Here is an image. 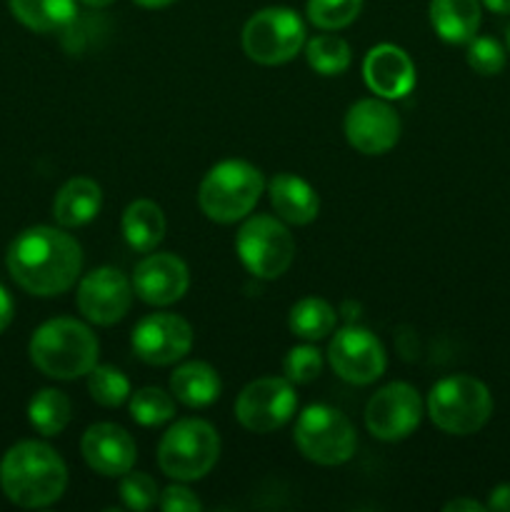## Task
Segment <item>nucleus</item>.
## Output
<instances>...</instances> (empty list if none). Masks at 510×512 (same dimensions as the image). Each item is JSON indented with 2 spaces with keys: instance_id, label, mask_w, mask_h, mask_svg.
Masks as SVG:
<instances>
[{
  "instance_id": "1",
  "label": "nucleus",
  "mask_w": 510,
  "mask_h": 512,
  "mask_svg": "<svg viewBox=\"0 0 510 512\" xmlns=\"http://www.w3.org/2000/svg\"><path fill=\"white\" fill-rule=\"evenodd\" d=\"M8 273L25 293L55 298L75 285L83 270V248L63 228L35 225L10 243Z\"/></svg>"
},
{
  "instance_id": "2",
  "label": "nucleus",
  "mask_w": 510,
  "mask_h": 512,
  "mask_svg": "<svg viewBox=\"0 0 510 512\" xmlns=\"http://www.w3.org/2000/svg\"><path fill=\"white\" fill-rule=\"evenodd\" d=\"M0 488L18 508H48L63 498L68 468L50 445L23 440L0 460Z\"/></svg>"
},
{
  "instance_id": "3",
  "label": "nucleus",
  "mask_w": 510,
  "mask_h": 512,
  "mask_svg": "<svg viewBox=\"0 0 510 512\" xmlns=\"http://www.w3.org/2000/svg\"><path fill=\"white\" fill-rule=\"evenodd\" d=\"M30 360L55 380H75L98 365L100 343L93 330L75 318H53L30 338Z\"/></svg>"
},
{
  "instance_id": "4",
  "label": "nucleus",
  "mask_w": 510,
  "mask_h": 512,
  "mask_svg": "<svg viewBox=\"0 0 510 512\" xmlns=\"http://www.w3.org/2000/svg\"><path fill=\"white\" fill-rule=\"evenodd\" d=\"M265 190L263 173L248 160H223L205 173L198 205L213 223L230 225L248 218Z\"/></svg>"
},
{
  "instance_id": "5",
  "label": "nucleus",
  "mask_w": 510,
  "mask_h": 512,
  "mask_svg": "<svg viewBox=\"0 0 510 512\" xmlns=\"http://www.w3.org/2000/svg\"><path fill=\"white\" fill-rule=\"evenodd\" d=\"M220 458V435L200 418L175 420L158 445V465L180 483L203 480Z\"/></svg>"
},
{
  "instance_id": "6",
  "label": "nucleus",
  "mask_w": 510,
  "mask_h": 512,
  "mask_svg": "<svg viewBox=\"0 0 510 512\" xmlns=\"http://www.w3.org/2000/svg\"><path fill=\"white\" fill-rule=\"evenodd\" d=\"M430 420L448 435H473L493 413V395L483 380L473 375H450L438 380L428 395Z\"/></svg>"
},
{
  "instance_id": "7",
  "label": "nucleus",
  "mask_w": 510,
  "mask_h": 512,
  "mask_svg": "<svg viewBox=\"0 0 510 512\" xmlns=\"http://www.w3.org/2000/svg\"><path fill=\"white\" fill-rule=\"evenodd\" d=\"M295 445L300 453L315 465H333L348 463L358 448L355 428L340 410L330 405H308L295 420Z\"/></svg>"
},
{
  "instance_id": "8",
  "label": "nucleus",
  "mask_w": 510,
  "mask_h": 512,
  "mask_svg": "<svg viewBox=\"0 0 510 512\" xmlns=\"http://www.w3.org/2000/svg\"><path fill=\"white\" fill-rule=\"evenodd\" d=\"M235 250L253 278L278 280L293 265L295 240L280 218L253 215L240 225L235 235Z\"/></svg>"
},
{
  "instance_id": "9",
  "label": "nucleus",
  "mask_w": 510,
  "mask_h": 512,
  "mask_svg": "<svg viewBox=\"0 0 510 512\" xmlns=\"http://www.w3.org/2000/svg\"><path fill=\"white\" fill-rule=\"evenodd\" d=\"M243 50L260 65H283L305 45V23L290 8H263L243 25Z\"/></svg>"
},
{
  "instance_id": "10",
  "label": "nucleus",
  "mask_w": 510,
  "mask_h": 512,
  "mask_svg": "<svg viewBox=\"0 0 510 512\" xmlns=\"http://www.w3.org/2000/svg\"><path fill=\"white\" fill-rule=\"evenodd\" d=\"M298 408L293 383L288 378H260L245 385L235 400V418L250 433H275L290 423Z\"/></svg>"
},
{
  "instance_id": "11",
  "label": "nucleus",
  "mask_w": 510,
  "mask_h": 512,
  "mask_svg": "<svg viewBox=\"0 0 510 512\" xmlns=\"http://www.w3.org/2000/svg\"><path fill=\"white\" fill-rule=\"evenodd\" d=\"M328 363L350 385H370L385 373L388 355L383 343L360 325H345L328 345Z\"/></svg>"
},
{
  "instance_id": "12",
  "label": "nucleus",
  "mask_w": 510,
  "mask_h": 512,
  "mask_svg": "<svg viewBox=\"0 0 510 512\" xmlns=\"http://www.w3.org/2000/svg\"><path fill=\"white\" fill-rule=\"evenodd\" d=\"M423 420V398L418 390L408 383H390L380 388L365 408V425L370 435L385 443H398Z\"/></svg>"
},
{
  "instance_id": "13",
  "label": "nucleus",
  "mask_w": 510,
  "mask_h": 512,
  "mask_svg": "<svg viewBox=\"0 0 510 512\" xmlns=\"http://www.w3.org/2000/svg\"><path fill=\"white\" fill-rule=\"evenodd\" d=\"M133 280L125 278L118 268H95L80 280L78 285V310L83 318L93 325H108L120 323L128 315L130 305H133Z\"/></svg>"
},
{
  "instance_id": "14",
  "label": "nucleus",
  "mask_w": 510,
  "mask_h": 512,
  "mask_svg": "<svg viewBox=\"0 0 510 512\" xmlns=\"http://www.w3.org/2000/svg\"><path fill=\"white\" fill-rule=\"evenodd\" d=\"M133 353L148 365H173L193 348V328L173 313L145 315L130 335Z\"/></svg>"
},
{
  "instance_id": "15",
  "label": "nucleus",
  "mask_w": 510,
  "mask_h": 512,
  "mask_svg": "<svg viewBox=\"0 0 510 512\" xmlns=\"http://www.w3.org/2000/svg\"><path fill=\"white\" fill-rule=\"evenodd\" d=\"M403 123L383 98H363L345 113V138L358 153L383 155L398 145Z\"/></svg>"
},
{
  "instance_id": "16",
  "label": "nucleus",
  "mask_w": 510,
  "mask_h": 512,
  "mask_svg": "<svg viewBox=\"0 0 510 512\" xmlns=\"http://www.w3.org/2000/svg\"><path fill=\"white\" fill-rule=\"evenodd\" d=\"M190 270L183 258L173 253H150L135 265L133 290L143 303L165 308L188 293Z\"/></svg>"
},
{
  "instance_id": "17",
  "label": "nucleus",
  "mask_w": 510,
  "mask_h": 512,
  "mask_svg": "<svg viewBox=\"0 0 510 512\" xmlns=\"http://www.w3.org/2000/svg\"><path fill=\"white\" fill-rule=\"evenodd\" d=\"M80 453L85 463L105 478H123L133 470L138 458L135 440L130 438L128 430L115 423L90 425L80 440Z\"/></svg>"
},
{
  "instance_id": "18",
  "label": "nucleus",
  "mask_w": 510,
  "mask_h": 512,
  "mask_svg": "<svg viewBox=\"0 0 510 512\" xmlns=\"http://www.w3.org/2000/svg\"><path fill=\"white\" fill-rule=\"evenodd\" d=\"M365 85L383 100H400L415 88V63L400 45L380 43L363 60Z\"/></svg>"
},
{
  "instance_id": "19",
  "label": "nucleus",
  "mask_w": 510,
  "mask_h": 512,
  "mask_svg": "<svg viewBox=\"0 0 510 512\" xmlns=\"http://www.w3.org/2000/svg\"><path fill=\"white\" fill-rule=\"evenodd\" d=\"M270 205L288 225H308L318 218L320 198L313 185L293 173H278L268 183Z\"/></svg>"
},
{
  "instance_id": "20",
  "label": "nucleus",
  "mask_w": 510,
  "mask_h": 512,
  "mask_svg": "<svg viewBox=\"0 0 510 512\" xmlns=\"http://www.w3.org/2000/svg\"><path fill=\"white\" fill-rule=\"evenodd\" d=\"M103 190L93 178H70L53 200V215L60 228H80L100 213Z\"/></svg>"
},
{
  "instance_id": "21",
  "label": "nucleus",
  "mask_w": 510,
  "mask_h": 512,
  "mask_svg": "<svg viewBox=\"0 0 510 512\" xmlns=\"http://www.w3.org/2000/svg\"><path fill=\"white\" fill-rule=\"evenodd\" d=\"M220 390L223 383L218 370L203 360H190L170 375V393L185 408H208L220 398Z\"/></svg>"
},
{
  "instance_id": "22",
  "label": "nucleus",
  "mask_w": 510,
  "mask_h": 512,
  "mask_svg": "<svg viewBox=\"0 0 510 512\" xmlns=\"http://www.w3.org/2000/svg\"><path fill=\"white\" fill-rule=\"evenodd\" d=\"M480 18V0H430V23L445 43H470L478 33Z\"/></svg>"
},
{
  "instance_id": "23",
  "label": "nucleus",
  "mask_w": 510,
  "mask_h": 512,
  "mask_svg": "<svg viewBox=\"0 0 510 512\" xmlns=\"http://www.w3.org/2000/svg\"><path fill=\"white\" fill-rule=\"evenodd\" d=\"M123 238L135 253H150L158 248L165 238V215L158 203L148 198L133 200L128 208L123 210Z\"/></svg>"
},
{
  "instance_id": "24",
  "label": "nucleus",
  "mask_w": 510,
  "mask_h": 512,
  "mask_svg": "<svg viewBox=\"0 0 510 512\" xmlns=\"http://www.w3.org/2000/svg\"><path fill=\"white\" fill-rule=\"evenodd\" d=\"M10 13L25 28L35 33H55L65 30L78 18V3L75 0H8Z\"/></svg>"
},
{
  "instance_id": "25",
  "label": "nucleus",
  "mask_w": 510,
  "mask_h": 512,
  "mask_svg": "<svg viewBox=\"0 0 510 512\" xmlns=\"http://www.w3.org/2000/svg\"><path fill=\"white\" fill-rule=\"evenodd\" d=\"M335 323H338V315H335L333 305L323 298L298 300L288 315L290 333L305 343H318V340L328 338L335 330Z\"/></svg>"
},
{
  "instance_id": "26",
  "label": "nucleus",
  "mask_w": 510,
  "mask_h": 512,
  "mask_svg": "<svg viewBox=\"0 0 510 512\" xmlns=\"http://www.w3.org/2000/svg\"><path fill=\"white\" fill-rule=\"evenodd\" d=\"M70 415H73V405H70V398L63 390L43 388L30 398L28 420L45 438L63 433L70 423Z\"/></svg>"
},
{
  "instance_id": "27",
  "label": "nucleus",
  "mask_w": 510,
  "mask_h": 512,
  "mask_svg": "<svg viewBox=\"0 0 510 512\" xmlns=\"http://www.w3.org/2000/svg\"><path fill=\"white\" fill-rule=\"evenodd\" d=\"M305 58H308V65L315 73L333 78V75H343L350 68L353 53H350V45L340 35L328 30V33L305 40Z\"/></svg>"
},
{
  "instance_id": "28",
  "label": "nucleus",
  "mask_w": 510,
  "mask_h": 512,
  "mask_svg": "<svg viewBox=\"0 0 510 512\" xmlns=\"http://www.w3.org/2000/svg\"><path fill=\"white\" fill-rule=\"evenodd\" d=\"M130 418L143 428H158L175 418V398L160 388H140L128 398Z\"/></svg>"
},
{
  "instance_id": "29",
  "label": "nucleus",
  "mask_w": 510,
  "mask_h": 512,
  "mask_svg": "<svg viewBox=\"0 0 510 512\" xmlns=\"http://www.w3.org/2000/svg\"><path fill=\"white\" fill-rule=\"evenodd\" d=\"M88 393L103 408H120L130 398V380L113 365H95L88 373Z\"/></svg>"
},
{
  "instance_id": "30",
  "label": "nucleus",
  "mask_w": 510,
  "mask_h": 512,
  "mask_svg": "<svg viewBox=\"0 0 510 512\" xmlns=\"http://www.w3.org/2000/svg\"><path fill=\"white\" fill-rule=\"evenodd\" d=\"M363 10V0H308V20L320 30L348 28Z\"/></svg>"
},
{
  "instance_id": "31",
  "label": "nucleus",
  "mask_w": 510,
  "mask_h": 512,
  "mask_svg": "<svg viewBox=\"0 0 510 512\" xmlns=\"http://www.w3.org/2000/svg\"><path fill=\"white\" fill-rule=\"evenodd\" d=\"M323 353H320L315 345H295V348L288 350L283 360L285 378L293 385H308L323 373Z\"/></svg>"
},
{
  "instance_id": "32",
  "label": "nucleus",
  "mask_w": 510,
  "mask_h": 512,
  "mask_svg": "<svg viewBox=\"0 0 510 512\" xmlns=\"http://www.w3.org/2000/svg\"><path fill=\"white\" fill-rule=\"evenodd\" d=\"M120 500H123V505L128 510H150L153 505H158L160 500L158 483H155L150 475L133 473V470H130V473H125L123 480H120Z\"/></svg>"
},
{
  "instance_id": "33",
  "label": "nucleus",
  "mask_w": 510,
  "mask_h": 512,
  "mask_svg": "<svg viewBox=\"0 0 510 512\" xmlns=\"http://www.w3.org/2000/svg\"><path fill=\"white\" fill-rule=\"evenodd\" d=\"M465 58H468V65L478 75H498L505 68V48L495 38H488V35H483V38L475 35L468 43Z\"/></svg>"
},
{
  "instance_id": "34",
  "label": "nucleus",
  "mask_w": 510,
  "mask_h": 512,
  "mask_svg": "<svg viewBox=\"0 0 510 512\" xmlns=\"http://www.w3.org/2000/svg\"><path fill=\"white\" fill-rule=\"evenodd\" d=\"M158 505H160V510H165V512L203 510V503L198 500V495H195L190 488H185V485H170V488H165L163 493H160Z\"/></svg>"
},
{
  "instance_id": "35",
  "label": "nucleus",
  "mask_w": 510,
  "mask_h": 512,
  "mask_svg": "<svg viewBox=\"0 0 510 512\" xmlns=\"http://www.w3.org/2000/svg\"><path fill=\"white\" fill-rule=\"evenodd\" d=\"M485 508L498 510V512H510V483H503L498 485V488H493Z\"/></svg>"
},
{
  "instance_id": "36",
  "label": "nucleus",
  "mask_w": 510,
  "mask_h": 512,
  "mask_svg": "<svg viewBox=\"0 0 510 512\" xmlns=\"http://www.w3.org/2000/svg\"><path fill=\"white\" fill-rule=\"evenodd\" d=\"M13 313H15L13 298H10L8 290L0 285V333H5V328H8L10 320H13Z\"/></svg>"
},
{
  "instance_id": "37",
  "label": "nucleus",
  "mask_w": 510,
  "mask_h": 512,
  "mask_svg": "<svg viewBox=\"0 0 510 512\" xmlns=\"http://www.w3.org/2000/svg\"><path fill=\"white\" fill-rule=\"evenodd\" d=\"M445 512H483L488 510L483 503L478 500H468V498H458V500H450L448 505L443 508Z\"/></svg>"
},
{
  "instance_id": "38",
  "label": "nucleus",
  "mask_w": 510,
  "mask_h": 512,
  "mask_svg": "<svg viewBox=\"0 0 510 512\" xmlns=\"http://www.w3.org/2000/svg\"><path fill=\"white\" fill-rule=\"evenodd\" d=\"M488 10L498 15H510V0H480Z\"/></svg>"
},
{
  "instance_id": "39",
  "label": "nucleus",
  "mask_w": 510,
  "mask_h": 512,
  "mask_svg": "<svg viewBox=\"0 0 510 512\" xmlns=\"http://www.w3.org/2000/svg\"><path fill=\"white\" fill-rule=\"evenodd\" d=\"M133 3H138L140 8L158 10V8H168V5L175 3V0H133Z\"/></svg>"
},
{
  "instance_id": "40",
  "label": "nucleus",
  "mask_w": 510,
  "mask_h": 512,
  "mask_svg": "<svg viewBox=\"0 0 510 512\" xmlns=\"http://www.w3.org/2000/svg\"><path fill=\"white\" fill-rule=\"evenodd\" d=\"M80 3H85L88 8H105V5H110L113 0H80Z\"/></svg>"
},
{
  "instance_id": "41",
  "label": "nucleus",
  "mask_w": 510,
  "mask_h": 512,
  "mask_svg": "<svg viewBox=\"0 0 510 512\" xmlns=\"http://www.w3.org/2000/svg\"><path fill=\"white\" fill-rule=\"evenodd\" d=\"M508 50H510V25H508Z\"/></svg>"
}]
</instances>
